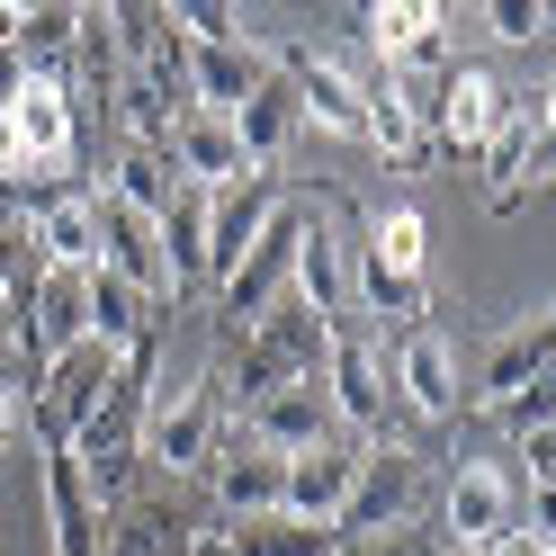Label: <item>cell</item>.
Instances as JSON below:
<instances>
[{"label": "cell", "mask_w": 556, "mask_h": 556, "mask_svg": "<svg viewBox=\"0 0 556 556\" xmlns=\"http://www.w3.org/2000/svg\"><path fill=\"white\" fill-rule=\"evenodd\" d=\"M225 440V377H189V387H153L144 395V431H135V458L162 476H198Z\"/></svg>", "instance_id": "6da1fadb"}, {"label": "cell", "mask_w": 556, "mask_h": 556, "mask_svg": "<svg viewBox=\"0 0 556 556\" xmlns=\"http://www.w3.org/2000/svg\"><path fill=\"white\" fill-rule=\"evenodd\" d=\"M422 484H431V467H422V448H413V440H368L359 448V476H351V503L332 511L341 547L395 539L404 520H413V503H422Z\"/></svg>", "instance_id": "7a4b0ae2"}, {"label": "cell", "mask_w": 556, "mask_h": 556, "mask_svg": "<svg viewBox=\"0 0 556 556\" xmlns=\"http://www.w3.org/2000/svg\"><path fill=\"white\" fill-rule=\"evenodd\" d=\"M324 404H332V422L341 440H387L395 422V377H387V332H359V324H341L332 332V351H324Z\"/></svg>", "instance_id": "3957f363"}, {"label": "cell", "mask_w": 556, "mask_h": 556, "mask_svg": "<svg viewBox=\"0 0 556 556\" xmlns=\"http://www.w3.org/2000/svg\"><path fill=\"white\" fill-rule=\"evenodd\" d=\"M547 126H556V99L547 90H511V109L503 126L484 135V189H494L503 216H520V198H539L547 189Z\"/></svg>", "instance_id": "277c9868"}, {"label": "cell", "mask_w": 556, "mask_h": 556, "mask_svg": "<svg viewBox=\"0 0 556 556\" xmlns=\"http://www.w3.org/2000/svg\"><path fill=\"white\" fill-rule=\"evenodd\" d=\"M242 341V404L269 395V387H305V377H324V351H332V332L305 315V305H269V315L252 332H233Z\"/></svg>", "instance_id": "5b68a950"}, {"label": "cell", "mask_w": 556, "mask_h": 556, "mask_svg": "<svg viewBox=\"0 0 556 556\" xmlns=\"http://www.w3.org/2000/svg\"><path fill=\"white\" fill-rule=\"evenodd\" d=\"M511 520H520L511 467H494V458H467L458 476L440 484V539H448V556H494V547L511 539Z\"/></svg>", "instance_id": "8992f818"}, {"label": "cell", "mask_w": 556, "mask_h": 556, "mask_svg": "<svg viewBox=\"0 0 556 556\" xmlns=\"http://www.w3.org/2000/svg\"><path fill=\"white\" fill-rule=\"evenodd\" d=\"M90 242H99V261H90V269H117L135 296H153V305H162V315L180 305V288H170V261H162V225H153V216H135L126 198L90 189Z\"/></svg>", "instance_id": "52a82bcc"}, {"label": "cell", "mask_w": 556, "mask_h": 556, "mask_svg": "<svg viewBox=\"0 0 556 556\" xmlns=\"http://www.w3.org/2000/svg\"><path fill=\"white\" fill-rule=\"evenodd\" d=\"M117 359H126V351H109V341H73L63 359L37 368V395H27V413H37L46 448H63V440H73L90 413H99V395L117 387Z\"/></svg>", "instance_id": "ba28073f"}, {"label": "cell", "mask_w": 556, "mask_h": 556, "mask_svg": "<svg viewBox=\"0 0 556 556\" xmlns=\"http://www.w3.org/2000/svg\"><path fill=\"white\" fill-rule=\"evenodd\" d=\"M296 216H305V206L288 198V206H278V216L261 225V242L233 261V278L216 288V315H225V332H252V324L269 315V305H288V278H296Z\"/></svg>", "instance_id": "9c48e42d"}, {"label": "cell", "mask_w": 556, "mask_h": 556, "mask_svg": "<svg viewBox=\"0 0 556 556\" xmlns=\"http://www.w3.org/2000/svg\"><path fill=\"white\" fill-rule=\"evenodd\" d=\"M296 278H288V305H305L324 332L351 324V252H341V225L324 198H296Z\"/></svg>", "instance_id": "30bf717a"}, {"label": "cell", "mask_w": 556, "mask_h": 556, "mask_svg": "<svg viewBox=\"0 0 556 556\" xmlns=\"http://www.w3.org/2000/svg\"><path fill=\"white\" fill-rule=\"evenodd\" d=\"M387 377H395V404H413L422 422H458L467 387H458V351H448L440 324H404L387 341Z\"/></svg>", "instance_id": "8fae6325"}, {"label": "cell", "mask_w": 556, "mask_h": 556, "mask_svg": "<svg viewBox=\"0 0 556 556\" xmlns=\"http://www.w3.org/2000/svg\"><path fill=\"white\" fill-rule=\"evenodd\" d=\"M288 206V189H278V170H252V180H225L206 189V288H225L233 261L261 242V225Z\"/></svg>", "instance_id": "7c38bea8"}, {"label": "cell", "mask_w": 556, "mask_h": 556, "mask_svg": "<svg viewBox=\"0 0 556 556\" xmlns=\"http://www.w3.org/2000/svg\"><path fill=\"white\" fill-rule=\"evenodd\" d=\"M269 54H278V73H288V90H296L305 126L351 135V144H359L368 99H359V73H351V63H341V54H315V46H269Z\"/></svg>", "instance_id": "4fadbf2b"}, {"label": "cell", "mask_w": 556, "mask_h": 556, "mask_svg": "<svg viewBox=\"0 0 556 556\" xmlns=\"http://www.w3.org/2000/svg\"><path fill=\"white\" fill-rule=\"evenodd\" d=\"M10 144H18V170L27 162H81V109H73V81L63 73H27V90L10 99Z\"/></svg>", "instance_id": "5bb4252c"}, {"label": "cell", "mask_w": 556, "mask_h": 556, "mask_svg": "<svg viewBox=\"0 0 556 556\" xmlns=\"http://www.w3.org/2000/svg\"><path fill=\"white\" fill-rule=\"evenodd\" d=\"M73 341H90V269H46L37 296L18 305V359L46 368V359L73 351Z\"/></svg>", "instance_id": "9a60e30c"}, {"label": "cell", "mask_w": 556, "mask_h": 556, "mask_svg": "<svg viewBox=\"0 0 556 556\" xmlns=\"http://www.w3.org/2000/svg\"><path fill=\"white\" fill-rule=\"evenodd\" d=\"M503 109H511V90L484 73V63H448L440 73V117H431V144L440 153H484V135L503 126Z\"/></svg>", "instance_id": "2e32d148"}, {"label": "cell", "mask_w": 556, "mask_h": 556, "mask_svg": "<svg viewBox=\"0 0 556 556\" xmlns=\"http://www.w3.org/2000/svg\"><path fill=\"white\" fill-rule=\"evenodd\" d=\"M252 448H269V458H296V448H315V440H332L341 422H332V404H324V387L305 377V387H269V395H252L242 404V422H233Z\"/></svg>", "instance_id": "e0dca14e"}, {"label": "cell", "mask_w": 556, "mask_h": 556, "mask_svg": "<svg viewBox=\"0 0 556 556\" xmlns=\"http://www.w3.org/2000/svg\"><path fill=\"white\" fill-rule=\"evenodd\" d=\"M206 484H216V520H261V511H278V494H288V458L252 448V440L225 422L216 458H206Z\"/></svg>", "instance_id": "ac0fdd59"}, {"label": "cell", "mask_w": 556, "mask_h": 556, "mask_svg": "<svg viewBox=\"0 0 556 556\" xmlns=\"http://www.w3.org/2000/svg\"><path fill=\"white\" fill-rule=\"evenodd\" d=\"M189 46V109H216V117H233L242 99H252L269 73H278V54L261 46V37H233V46H198V37H180Z\"/></svg>", "instance_id": "d6986e66"}, {"label": "cell", "mask_w": 556, "mask_h": 556, "mask_svg": "<svg viewBox=\"0 0 556 556\" xmlns=\"http://www.w3.org/2000/svg\"><path fill=\"white\" fill-rule=\"evenodd\" d=\"M162 153H170V170H180L189 189L252 180V162H242V144H233V117H216V109H180L170 135H162Z\"/></svg>", "instance_id": "ffe728a7"}, {"label": "cell", "mask_w": 556, "mask_h": 556, "mask_svg": "<svg viewBox=\"0 0 556 556\" xmlns=\"http://www.w3.org/2000/svg\"><path fill=\"white\" fill-rule=\"evenodd\" d=\"M359 448L368 440H315V448H296L288 458V494H278V511H296V520H324L332 530V511L351 503V476H359Z\"/></svg>", "instance_id": "44dd1931"}, {"label": "cell", "mask_w": 556, "mask_h": 556, "mask_svg": "<svg viewBox=\"0 0 556 556\" xmlns=\"http://www.w3.org/2000/svg\"><path fill=\"white\" fill-rule=\"evenodd\" d=\"M547 351H556V324H547V305H530V315L494 341V359H484V377L467 387V404L494 413V404H511L520 387H539V377H547Z\"/></svg>", "instance_id": "7402d4cb"}, {"label": "cell", "mask_w": 556, "mask_h": 556, "mask_svg": "<svg viewBox=\"0 0 556 556\" xmlns=\"http://www.w3.org/2000/svg\"><path fill=\"white\" fill-rule=\"evenodd\" d=\"M296 135H305V109H296L288 73H269V81H261V90L233 109V144H242V162H252V170H278Z\"/></svg>", "instance_id": "603a6c76"}, {"label": "cell", "mask_w": 556, "mask_h": 556, "mask_svg": "<svg viewBox=\"0 0 556 556\" xmlns=\"http://www.w3.org/2000/svg\"><path fill=\"white\" fill-rule=\"evenodd\" d=\"M99 520H109V511L90 503L81 467L63 458V448H46V530H54V556H99V539H109Z\"/></svg>", "instance_id": "cb8c5ba5"}, {"label": "cell", "mask_w": 556, "mask_h": 556, "mask_svg": "<svg viewBox=\"0 0 556 556\" xmlns=\"http://www.w3.org/2000/svg\"><path fill=\"white\" fill-rule=\"evenodd\" d=\"M216 547L225 556H341V530L296 520V511H261V520H216Z\"/></svg>", "instance_id": "d4e9b609"}, {"label": "cell", "mask_w": 556, "mask_h": 556, "mask_svg": "<svg viewBox=\"0 0 556 556\" xmlns=\"http://www.w3.org/2000/svg\"><path fill=\"white\" fill-rule=\"evenodd\" d=\"M27 242H37L46 269H90V261H99V242H90V189L46 198L37 216H27Z\"/></svg>", "instance_id": "484cf974"}, {"label": "cell", "mask_w": 556, "mask_h": 556, "mask_svg": "<svg viewBox=\"0 0 556 556\" xmlns=\"http://www.w3.org/2000/svg\"><path fill=\"white\" fill-rule=\"evenodd\" d=\"M144 332H162V305L135 296L117 269H90V341H109V351H135Z\"/></svg>", "instance_id": "4316f807"}, {"label": "cell", "mask_w": 556, "mask_h": 556, "mask_svg": "<svg viewBox=\"0 0 556 556\" xmlns=\"http://www.w3.org/2000/svg\"><path fill=\"white\" fill-rule=\"evenodd\" d=\"M99 189L126 198L135 216H162V206L180 198V170H170V153H162V144H117V162L99 170Z\"/></svg>", "instance_id": "83f0119b"}, {"label": "cell", "mask_w": 556, "mask_h": 556, "mask_svg": "<svg viewBox=\"0 0 556 556\" xmlns=\"http://www.w3.org/2000/svg\"><path fill=\"white\" fill-rule=\"evenodd\" d=\"M359 252L404 278V288H422V261H431V225L413 216V206H395V216H359Z\"/></svg>", "instance_id": "f1b7e54d"}, {"label": "cell", "mask_w": 556, "mask_h": 556, "mask_svg": "<svg viewBox=\"0 0 556 556\" xmlns=\"http://www.w3.org/2000/svg\"><path fill=\"white\" fill-rule=\"evenodd\" d=\"M73 37H81L73 0H37V10H18V27H10V46H18L27 73H63V63H73Z\"/></svg>", "instance_id": "f546056e"}, {"label": "cell", "mask_w": 556, "mask_h": 556, "mask_svg": "<svg viewBox=\"0 0 556 556\" xmlns=\"http://www.w3.org/2000/svg\"><path fill=\"white\" fill-rule=\"evenodd\" d=\"M359 99H368L359 144H377L387 162H422V153H431V144H422V126L404 117V99H395V81H387V73H359Z\"/></svg>", "instance_id": "4dcf8cb0"}, {"label": "cell", "mask_w": 556, "mask_h": 556, "mask_svg": "<svg viewBox=\"0 0 556 556\" xmlns=\"http://www.w3.org/2000/svg\"><path fill=\"white\" fill-rule=\"evenodd\" d=\"M198 530H206V520L135 511V520H126V539H117V547H99V556H189V547H198Z\"/></svg>", "instance_id": "1f68e13d"}, {"label": "cell", "mask_w": 556, "mask_h": 556, "mask_svg": "<svg viewBox=\"0 0 556 556\" xmlns=\"http://www.w3.org/2000/svg\"><path fill=\"white\" fill-rule=\"evenodd\" d=\"M484 27H494L503 46H547V0H494Z\"/></svg>", "instance_id": "d6a6232c"}, {"label": "cell", "mask_w": 556, "mask_h": 556, "mask_svg": "<svg viewBox=\"0 0 556 556\" xmlns=\"http://www.w3.org/2000/svg\"><path fill=\"white\" fill-rule=\"evenodd\" d=\"M494 413H503V431H511V440H539V431H547V413H556V395H547V377H539V387H520V395L494 404Z\"/></svg>", "instance_id": "836d02e7"}, {"label": "cell", "mask_w": 556, "mask_h": 556, "mask_svg": "<svg viewBox=\"0 0 556 556\" xmlns=\"http://www.w3.org/2000/svg\"><path fill=\"white\" fill-rule=\"evenodd\" d=\"M520 467H530V494H547V484H556V431L520 440Z\"/></svg>", "instance_id": "e575fe53"}, {"label": "cell", "mask_w": 556, "mask_h": 556, "mask_svg": "<svg viewBox=\"0 0 556 556\" xmlns=\"http://www.w3.org/2000/svg\"><path fill=\"white\" fill-rule=\"evenodd\" d=\"M18 90H27V63H18V46H0V117H10Z\"/></svg>", "instance_id": "d590c367"}, {"label": "cell", "mask_w": 556, "mask_h": 556, "mask_svg": "<svg viewBox=\"0 0 556 556\" xmlns=\"http://www.w3.org/2000/svg\"><path fill=\"white\" fill-rule=\"evenodd\" d=\"M10 359H18V305H10V288H0V377H10Z\"/></svg>", "instance_id": "8d00e7d4"}, {"label": "cell", "mask_w": 556, "mask_h": 556, "mask_svg": "<svg viewBox=\"0 0 556 556\" xmlns=\"http://www.w3.org/2000/svg\"><path fill=\"white\" fill-rule=\"evenodd\" d=\"M341 556H422V547H404V539H368V547H341Z\"/></svg>", "instance_id": "74e56055"}, {"label": "cell", "mask_w": 556, "mask_h": 556, "mask_svg": "<svg viewBox=\"0 0 556 556\" xmlns=\"http://www.w3.org/2000/svg\"><path fill=\"white\" fill-rule=\"evenodd\" d=\"M18 431V395H10V377H0V440Z\"/></svg>", "instance_id": "f35d334b"}, {"label": "cell", "mask_w": 556, "mask_h": 556, "mask_svg": "<svg viewBox=\"0 0 556 556\" xmlns=\"http://www.w3.org/2000/svg\"><path fill=\"white\" fill-rule=\"evenodd\" d=\"M189 556H225V547H216V520H206V530H198V547H189Z\"/></svg>", "instance_id": "ab89813d"}, {"label": "cell", "mask_w": 556, "mask_h": 556, "mask_svg": "<svg viewBox=\"0 0 556 556\" xmlns=\"http://www.w3.org/2000/svg\"><path fill=\"white\" fill-rule=\"evenodd\" d=\"M10 27H18V0H0V46H10Z\"/></svg>", "instance_id": "60d3db41"}, {"label": "cell", "mask_w": 556, "mask_h": 556, "mask_svg": "<svg viewBox=\"0 0 556 556\" xmlns=\"http://www.w3.org/2000/svg\"><path fill=\"white\" fill-rule=\"evenodd\" d=\"M440 556H448V547H440Z\"/></svg>", "instance_id": "b9f144b4"}]
</instances>
